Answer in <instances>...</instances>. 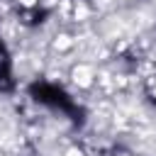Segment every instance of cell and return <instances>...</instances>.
<instances>
[{"label":"cell","mask_w":156,"mask_h":156,"mask_svg":"<svg viewBox=\"0 0 156 156\" xmlns=\"http://www.w3.org/2000/svg\"><path fill=\"white\" fill-rule=\"evenodd\" d=\"M0 88H10V63L2 44H0Z\"/></svg>","instance_id":"obj_1"}]
</instances>
